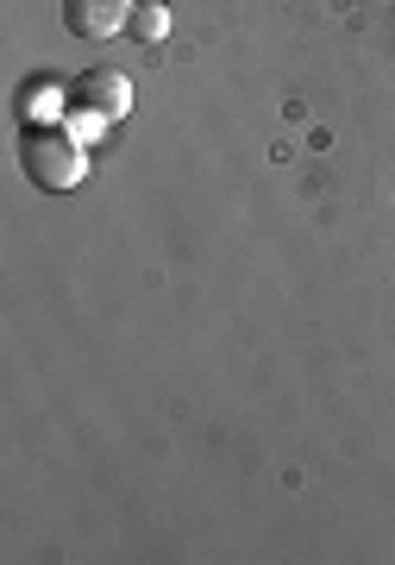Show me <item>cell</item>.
<instances>
[{
    "label": "cell",
    "mask_w": 395,
    "mask_h": 565,
    "mask_svg": "<svg viewBox=\"0 0 395 565\" xmlns=\"http://www.w3.org/2000/svg\"><path fill=\"white\" fill-rule=\"evenodd\" d=\"M25 177L39 182V189H51V195H70V189H82V177H88V145H82V132H57V126H39V132H25Z\"/></svg>",
    "instance_id": "cell-1"
},
{
    "label": "cell",
    "mask_w": 395,
    "mask_h": 565,
    "mask_svg": "<svg viewBox=\"0 0 395 565\" xmlns=\"http://www.w3.org/2000/svg\"><path fill=\"white\" fill-rule=\"evenodd\" d=\"M70 39H114L132 25V0H63Z\"/></svg>",
    "instance_id": "cell-2"
},
{
    "label": "cell",
    "mask_w": 395,
    "mask_h": 565,
    "mask_svg": "<svg viewBox=\"0 0 395 565\" xmlns=\"http://www.w3.org/2000/svg\"><path fill=\"white\" fill-rule=\"evenodd\" d=\"M70 95H76V107L88 120H119V114L132 107V82L119 76V70H88Z\"/></svg>",
    "instance_id": "cell-3"
},
{
    "label": "cell",
    "mask_w": 395,
    "mask_h": 565,
    "mask_svg": "<svg viewBox=\"0 0 395 565\" xmlns=\"http://www.w3.org/2000/svg\"><path fill=\"white\" fill-rule=\"evenodd\" d=\"M126 32H132V39H145V44H158L163 32H170V13H163L158 0H139V7H132V25H126Z\"/></svg>",
    "instance_id": "cell-4"
}]
</instances>
